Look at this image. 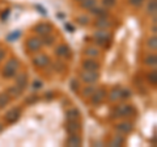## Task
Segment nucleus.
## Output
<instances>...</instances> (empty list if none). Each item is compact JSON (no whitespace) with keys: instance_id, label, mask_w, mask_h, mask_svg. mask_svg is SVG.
I'll use <instances>...</instances> for the list:
<instances>
[{"instance_id":"f257e3e1","label":"nucleus","mask_w":157,"mask_h":147,"mask_svg":"<svg viewBox=\"0 0 157 147\" xmlns=\"http://www.w3.org/2000/svg\"><path fill=\"white\" fill-rule=\"evenodd\" d=\"M111 118L117 120V118H127V117L135 116L136 114V109L130 104H126V102H122V104H118L114 109H113L111 113Z\"/></svg>"},{"instance_id":"f03ea898","label":"nucleus","mask_w":157,"mask_h":147,"mask_svg":"<svg viewBox=\"0 0 157 147\" xmlns=\"http://www.w3.org/2000/svg\"><path fill=\"white\" fill-rule=\"evenodd\" d=\"M93 41L100 49H107L111 45V34L109 30L98 29L93 33Z\"/></svg>"},{"instance_id":"7ed1b4c3","label":"nucleus","mask_w":157,"mask_h":147,"mask_svg":"<svg viewBox=\"0 0 157 147\" xmlns=\"http://www.w3.org/2000/svg\"><path fill=\"white\" fill-rule=\"evenodd\" d=\"M18 68H20L18 59H16V58H9L2 71V76L6 77V79H13L14 75L18 72Z\"/></svg>"},{"instance_id":"20e7f679","label":"nucleus","mask_w":157,"mask_h":147,"mask_svg":"<svg viewBox=\"0 0 157 147\" xmlns=\"http://www.w3.org/2000/svg\"><path fill=\"white\" fill-rule=\"evenodd\" d=\"M107 96V91L105 87H101V88H97V89L93 92V95L90 96V105L92 106H100L102 102L105 101Z\"/></svg>"},{"instance_id":"39448f33","label":"nucleus","mask_w":157,"mask_h":147,"mask_svg":"<svg viewBox=\"0 0 157 147\" xmlns=\"http://www.w3.org/2000/svg\"><path fill=\"white\" fill-rule=\"evenodd\" d=\"M80 79L85 84H96L100 79V72L98 71H89V70H82L80 72Z\"/></svg>"},{"instance_id":"423d86ee","label":"nucleus","mask_w":157,"mask_h":147,"mask_svg":"<svg viewBox=\"0 0 157 147\" xmlns=\"http://www.w3.org/2000/svg\"><path fill=\"white\" fill-rule=\"evenodd\" d=\"M22 114V110L20 106H14L12 109H9L6 114H4V121L8 122V124H14L20 120V117Z\"/></svg>"},{"instance_id":"0eeeda50","label":"nucleus","mask_w":157,"mask_h":147,"mask_svg":"<svg viewBox=\"0 0 157 147\" xmlns=\"http://www.w3.org/2000/svg\"><path fill=\"white\" fill-rule=\"evenodd\" d=\"M132 130H134V124H132L131 121H121L115 125V131L118 134L127 135V134H130Z\"/></svg>"},{"instance_id":"6e6552de","label":"nucleus","mask_w":157,"mask_h":147,"mask_svg":"<svg viewBox=\"0 0 157 147\" xmlns=\"http://www.w3.org/2000/svg\"><path fill=\"white\" fill-rule=\"evenodd\" d=\"M14 84H16L17 87H20L21 89H26V87L29 84V75L28 72H24V71H20L17 72L16 75H14Z\"/></svg>"},{"instance_id":"1a4fd4ad","label":"nucleus","mask_w":157,"mask_h":147,"mask_svg":"<svg viewBox=\"0 0 157 147\" xmlns=\"http://www.w3.org/2000/svg\"><path fill=\"white\" fill-rule=\"evenodd\" d=\"M50 63H51V61H50V58H48V55H46V54H43V53H39L33 58V65L38 68H45L47 66H50Z\"/></svg>"},{"instance_id":"9d476101","label":"nucleus","mask_w":157,"mask_h":147,"mask_svg":"<svg viewBox=\"0 0 157 147\" xmlns=\"http://www.w3.org/2000/svg\"><path fill=\"white\" fill-rule=\"evenodd\" d=\"M42 41L38 37H30L26 40V49L30 53H38L42 49Z\"/></svg>"},{"instance_id":"9b49d317","label":"nucleus","mask_w":157,"mask_h":147,"mask_svg":"<svg viewBox=\"0 0 157 147\" xmlns=\"http://www.w3.org/2000/svg\"><path fill=\"white\" fill-rule=\"evenodd\" d=\"M93 25L97 29H104V30H107V29H111L114 26V24L111 22L110 20V16H106V17H97Z\"/></svg>"},{"instance_id":"f8f14e48","label":"nucleus","mask_w":157,"mask_h":147,"mask_svg":"<svg viewBox=\"0 0 157 147\" xmlns=\"http://www.w3.org/2000/svg\"><path fill=\"white\" fill-rule=\"evenodd\" d=\"M82 70H89V71H100L101 65L100 62H97L94 58H86L81 62Z\"/></svg>"},{"instance_id":"ddd939ff","label":"nucleus","mask_w":157,"mask_h":147,"mask_svg":"<svg viewBox=\"0 0 157 147\" xmlns=\"http://www.w3.org/2000/svg\"><path fill=\"white\" fill-rule=\"evenodd\" d=\"M55 55L56 57H60V58H66V59H70L72 57V53H71V47L66 45V43H60L55 47Z\"/></svg>"},{"instance_id":"4468645a","label":"nucleus","mask_w":157,"mask_h":147,"mask_svg":"<svg viewBox=\"0 0 157 147\" xmlns=\"http://www.w3.org/2000/svg\"><path fill=\"white\" fill-rule=\"evenodd\" d=\"M34 32H36L38 36H46L48 33H52V25L48 22H39L38 25L34 26Z\"/></svg>"},{"instance_id":"2eb2a0df","label":"nucleus","mask_w":157,"mask_h":147,"mask_svg":"<svg viewBox=\"0 0 157 147\" xmlns=\"http://www.w3.org/2000/svg\"><path fill=\"white\" fill-rule=\"evenodd\" d=\"M66 131L67 134H78L81 131V124L77 121H67L66 124Z\"/></svg>"},{"instance_id":"dca6fc26","label":"nucleus","mask_w":157,"mask_h":147,"mask_svg":"<svg viewBox=\"0 0 157 147\" xmlns=\"http://www.w3.org/2000/svg\"><path fill=\"white\" fill-rule=\"evenodd\" d=\"M66 145L70 147H78L82 145V139L78 134H68V138L66 139Z\"/></svg>"},{"instance_id":"f3484780","label":"nucleus","mask_w":157,"mask_h":147,"mask_svg":"<svg viewBox=\"0 0 157 147\" xmlns=\"http://www.w3.org/2000/svg\"><path fill=\"white\" fill-rule=\"evenodd\" d=\"M89 12L92 14H94L96 17H106V16H110V13H109V9L105 8V7H92L89 9Z\"/></svg>"},{"instance_id":"a211bd4d","label":"nucleus","mask_w":157,"mask_h":147,"mask_svg":"<svg viewBox=\"0 0 157 147\" xmlns=\"http://www.w3.org/2000/svg\"><path fill=\"white\" fill-rule=\"evenodd\" d=\"M81 113L77 108H70L67 112H66V120L67 121H77L80 120Z\"/></svg>"},{"instance_id":"6ab92c4d","label":"nucleus","mask_w":157,"mask_h":147,"mask_svg":"<svg viewBox=\"0 0 157 147\" xmlns=\"http://www.w3.org/2000/svg\"><path fill=\"white\" fill-rule=\"evenodd\" d=\"M121 91H122V87L121 85H115L113 87L110 92H109V101L111 102H117L121 100Z\"/></svg>"},{"instance_id":"aec40b11","label":"nucleus","mask_w":157,"mask_h":147,"mask_svg":"<svg viewBox=\"0 0 157 147\" xmlns=\"http://www.w3.org/2000/svg\"><path fill=\"white\" fill-rule=\"evenodd\" d=\"M22 92H24V91H22L20 87H17L16 84L12 85V87H9L8 89H7V93L9 95V97H11V99H18V97H21Z\"/></svg>"},{"instance_id":"412c9836","label":"nucleus","mask_w":157,"mask_h":147,"mask_svg":"<svg viewBox=\"0 0 157 147\" xmlns=\"http://www.w3.org/2000/svg\"><path fill=\"white\" fill-rule=\"evenodd\" d=\"M126 143V138H124V135H122V134H117L113 137V139L110 141V146L111 147H119V146H123Z\"/></svg>"},{"instance_id":"4be33fe9","label":"nucleus","mask_w":157,"mask_h":147,"mask_svg":"<svg viewBox=\"0 0 157 147\" xmlns=\"http://www.w3.org/2000/svg\"><path fill=\"white\" fill-rule=\"evenodd\" d=\"M41 41H42L43 46H52L56 41V36H54L52 33H48V34H46V36H42Z\"/></svg>"},{"instance_id":"5701e85b","label":"nucleus","mask_w":157,"mask_h":147,"mask_svg":"<svg viewBox=\"0 0 157 147\" xmlns=\"http://www.w3.org/2000/svg\"><path fill=\"white\" fill-rule=\"evenodd\" d=\"M84 54H85L88 58H94V59H97V58L100 57L101 51H100V49H98V47H93V46H90V47H86V49H85V50H84Z\"/></svg>"},{"instance_id":"b1692460","label":"nucleus","mask_w":157,"mask_h":147,"mask_svg":"<svg viewBox=\"0 0 157 147\" xmlns=\"http://www.w3.org/2000/svg\"><path fill=\"white\" fill-rule=\"evenodd\" d=\"M144 65L145 66H149V67H156V65H157V55L153 53V54H148L145 58H144Z\"/></svg>"},{"instance_id":"393cba45","label":"nucleus","mask_w":157,"mask_h":147,"mask_svg":"<svg viewBox=\"0 0 157 147\" xmlns=\"http://www.w3.org/2000/svg\"><path fill=\"white\" fill-rule=\"evenodd\" d=\"M50 65H51L52 70L55 71V72H64V71H66V68H67V66L64 65V62H62V61L52 62V63H50Z\"/></svg>"},{"instance_id":"a878e982","label":"nucleus","mask_w":157,"mask_h":147,"mask_svg":"<svg viewBox=\"0 0 157 147\" xmlns=\"http://www.w3.org/2000/svg\"><path fill=\"white\" fill-rule=\"evenodd\" d=\"M11 97H9V95L7 93V92H3V93H0V109H4L9 102H11Z\"/></svg>"},{"instance_id":"bb28decb","label":"nucleus","mask_w":157,"mask_h":147,"mask_svg":"<svg viewBox=\"0 0 157 147\" xmlns=\"http://www.w3.org/2000/svg\"><path fill=\"white\" fill-rule=\"evenodd\" d=\"M147 81H148L151 85L156 87V84H157V71L156 70H152L147 74Z\"/></svg>"},{"instance_id":"cd10ccee","label":"nucleus","mask_w":157,"mask_h":147,"mask_svg":"<svg viewBox=\"0 0 157 147\" xmlns=\"http://www.w3.org/2000/svg\"><path fill=\"white\" fill-rule=\"evenodd\" d=\"M96 89H97V88L94 87V84H86V87L82 89V97H85V99L90 97Z\"/></svg>"},{"instance_id":"c85d7f7f","label":"nucleus","mask_w":157,"mask_h":147,"mask_svg":"<svg viewBox=\"0 0 157 147\" xmlns=\"http://www.w3.org/2000/svg\"><path fill=\"white\" fill-rule=\"evenodd\" d=\"M94 6H97V0H82V2H80V7L85 11H89Z\"/></svg>"},{"instance_id":"c756f323","label":"nucleus","mask_w":157,"mask_h":147,"mask_svg":"<svg viewBox=\"0 0 157 147\" xmlns=\"http://www.w3.org/2000/svg\"><path fill=\"white\" fill-rule=\"evenodd\" d=\"M39 101V96L37 93H32V95H29L25 100H24V102H25L26 105H34V104H37V102Z\"/></svg>"},{"instance_id":"7c9ffc66","label":"nucleus","mask_w":157,"mask_h":147,"mask_svg":"<svg viewBox=\"0 0 157 147\" xmlns=\"http://www.w3.org/2000/svg\"><path fill=\"white\" fill-rule=\"evenodd\" d=\"M157 11V0H149L148 6H147V13L148 14H155Z\"/></svg>"},{"instance_id":"2f4dec72","label":"nucleus","mask_w":157,"mask_h":147,"mask_svg":"<svg viewBox=\"0 0 157 147\" xmlns=\"http://www.w3.org/2000/svg\"><path fill=\"white\" fill-rule=\"evenodd\" d=\"M76 21H77L78 25L86 26V25H89V24H90V17L86 16V14H81V16H78V17L76 18Z\"/></svg>"},{"instance_id":"473e14b6","label":"nucleus","mask_w":157,"mask_h":147,"mask_svg":"<svg viewBox=\"0 0 157 147\" xmlns=\"http://www.w3.org/2000/svg\"><path fill=\"white\" fill-rule=\"evenodd\" d=\"M147 46H148L152 51H156L157 50V38H156V34H153V37H151L148 41H147Z\"/></svg>"},{"instance_id":"72a5a7b5","label":"nucleus","mask_w":157,"mask_h":147,"mask_svg":"<svg viewBox=\"0 0 157 147\" xmlns=\"http://www.w3.org/2000/svg\"><path fill=\"white\" fill-rule=\"evenodd\" d=\"M132 97V91L130 88H122L121 91V99L122 100H127V99H131Z\"/></svg>"},{"instance_id":"f704fd0d","label":"nucleus","mask_w":157,"mask_h":147,"mask_svg":"<svg viewBox=\"0 0 157 147\" xmlns=\"http://www.w3.org/2000/svg\"><path fill=\"white\" fill-rule=\"evenodd\" d=\"M20 37H21V30L13 32V33H11V34H8V36H7V41H8V42H13V41L18 40Z\"/></svg>"},{"instance_id":"c9c22d12","label":"nucleus","mask_w":157,"mask_h":147,"mask_svg":"<svg viewBox=\"0 0 157 147\" xmlns=\"http://www.w3.org/2000/svg\"><path fill=\"white\" fill-rule=\"evenodd\" d=\"M70 88L72 92H78L80 89V84H78V80L77 79H72L71 83H70Z\"/></svg>"},{"instance_id":"e433bc0d","label":"nucleus","mask_w":157,"mask_h":147,"mask_svg":"<svg viewBox=\"0 0 157 147\" xmlns=\"http://www.w3.org/2000/svg\"><path fill=\"white\" fill-rule=\"evenodd\" d=\"M101 3H102V7L110 9L117 4V0H101Z\"/></svg>"},{"instance_id":"4c0bfd02","label":"nucleus","mask_w":157,"mask_h":147,"mask_svg":"<svg viewBox=\"0 0 157 147\" xmlns=\"http://www.w3.org/2000/svg\"><path fill=\"white\" fill-rule=\"evenodd\" d=\"M144 2L145 0H128V3L131 4V6H134V7H140Z\"/></svg>"},{"instance_id":"58836bf2","label":"nucleus","mask_w":157,"mask_h":147,"mask_svg":"<svg viewBox=\"0 0 157 147\" xmlns=\"http://www.w3.org/2000/svg\"><path fill=\"white\" fill-rule=\"evenodd\" d=\"M36 9H37V11L41 13V14H43V16H47V11H45V8H43L42 6H39V4H36Z\"/></svg>"},{"instance_id":"ea45409f","label":"nucleus","mask_w":157,"mask_h":147,"mask_svg":"<svg viewBox=\"0 0 157 147\" xmlns=\"http://www.w3.org/2000/svg\"><path fill=\"white\" fill-rule=\"evenodd\" d=\"M6 55H7V50H6V49H3L2 46H0V63H2V62L4 61V58H6Z\"/></svg>"},{"instance_id":"a19ab883","label":"nucleus","mask_w":157,"mask_h":147,"mask_svg":"<svg viewBox=\"0 0 157 147\" xmlns=\"http://www.w3.org/2000/svg\"><path fill=\"white\" fill-rule=\"evenodd\" d=\"M9 13H11V9H7V11H4V12L2 13V16H0L2 21H6V20H7L8 16H9Z\"/></svg>"},{"instance_id":"79ce46f5","label":"nucleus","mask_w":157,"mask_h":147,"mask_svg":"<svg viewBox=\"0 0 157 147\" xmlns=\"http://www.w3.org/2000/svg\"><path fill=\"white\" fill-rule=\"evenodd\" d=\"M41 87H42V81L41 80H34L33 81V88L34 89H39Z\"/></svg>"},{"instance_id":"37998d69","label":"nucleus","mask_w":157,"mask_h":147,"mask_svg":"<svg viewBox=\"0 0 157 147\" xmlns=\"http://www.w3.org/2000/svg\"><path fill=\"white\" fill-rule=\"evenodd\" d=\"M52 97H54V92H46V95H45L46 100H51Z\"/></svg>"},{"instance_id":"c03bdc74","label":"nucleus","mask_w":157,"mask_h":147,"mask_svg":"<svg viewBox=\"0 0 157 147\" xmlns=\"http://www.w3.org/2000/svg\"><path fill=\"white\" fill-rule=\"evenodd\" d=\"M66 29H67L68 32H71V33L75 32V28H73V26L71 25V24H66Z\"/></svg>"},{"instance_id":"a18cd8bd","label":"nucleus","mask_w":157,"mask_h":147,"mask_svg":"<svg viewBox=\"0 0 157 147\" xmlns=\"http://www.w3.org/2000/svg\"><path fill=\"white\" fill-rule=\"evenodd\" d=\"M156 29H157V28H156V24H153V28H152V32H153V34H156V32H157Z\"/></svg>"},{"instance_id":"49530a36","label":"nucleus","mask_w":157,"mask_h":147,"mask_svg":"<svg viewBox=\"0 0 157 147\" xmlns=\"http://www.w3.org/2000/svg\"><path fill=\"white\" fill-rule=\"evenodd\" d=\"M3 129H4V126H3L2 124H0V133H2V131H3Z\"/></svg>"},{"instance_id":"de8ad7c7","label":"nucleus","mask_w":157,"mask_h":147,"mask_svg":"<svg viewBox=\"0 0 157 147\" xmlns=\"http://www.w3.org/2000/svg\"><path fill=\"white\" fill-rule=\"evenodd\" d=\"M76 2H78V3H80V2H82V0H76Z\"/></svg>"}]
</instances>
